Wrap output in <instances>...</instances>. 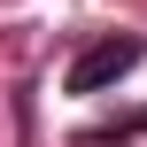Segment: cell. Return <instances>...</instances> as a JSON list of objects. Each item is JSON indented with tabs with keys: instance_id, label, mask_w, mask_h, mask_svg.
<instances>
[{
	"instance_id": "6da1fadb",
	"label": "cell",
	"mask_w": 147,
	"mask_h": 147,
	"mask_svg": "<svg viewBox=\"0 0 147 147\" xmlns=\"http://www.w3.org/2000/svg\"><path fill=\"white\" fill-rule=\"evenodd\" d=\"M140 54H147L140 31H124V39L109 31V39H93V47L70 62V78H62V85H70V93H109L116 78H132V70H140Z\"/></svg>"
},
{
	"instance_id": "7a4b0ae2",
	"label": "cell",
	"mask_w": 147,
	"mask_h": 147,
	"mask_svg": "<svg viewBox=\"0 0 147 147\" xmlns=\"http://www.w3.org/2000/svg\"><path fill=\"white\" fill-rule=\"evenodd\" d=\"M124 132H147V116H132V124H124Z\"/></svg>"
}]
</instances>
